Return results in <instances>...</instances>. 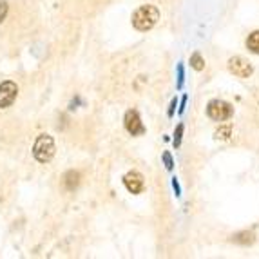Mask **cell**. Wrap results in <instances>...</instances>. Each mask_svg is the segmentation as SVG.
Listing matches in <instances>:
<instances>
[{
	"mask_svg": "<svg viewBox=\"0 0 259 259\" xmlns=\"http://www.w3.org/2000/svg\"><path fill=\"white\" fill-rule=\"evenodd\" d=\"M33 156L40 163H48L55 156V140L49 134H40L33 145Z\"/></svg>",
	"mask_w": 259,
	"mask_h": 259,
	"instance_id": "7a4b0ae2",
	"label": "cell"
},
{
	"mask_svg": "<svg viewBox=\"0 0 259 259\" xmlns=\"http://www.w3.org/2000/svg\"><path fill=\"white\" fill-rule=\"evenodd\" d=\"M176 105H178V100L174 98L172 102H170V105H168V112H167V114H168V118H170V116H174V111H176Z\"/></svg>",
	"mask_w": 259,
	"mask_h": 259,
	"instance_id": "2e32d148",
	"label": "cell"
},
{
	"mask_svg": "<svg viewBox=\"0 0 259 259\" xmlns=\"http://www.w3.org/2000/svg\"><path fill=\"white\" fill-rule=\"evenodd\" d=\"M246 48L250 49L252 53L259 55V31H254L248 38H246Z\"/></svg>",
	"mask_w": 259,
	"mask_h": 259,
	"instance_id": "9c48e42d",
	"label": "cell"
},
{
	"mask_svg": "<svg viewBox=\"0 0 259 259\" xmlns=\"http://www.w3.org/2000/svg\"><path fill=\"white\" fill-rule=\"evenodd\" d=\"M185 107H187V96H183L182 98V102H180V114H183V111H185Z\"/></svg>",
	"mask_w": 259,
	"mask_h": 259,
	"instance_id": "ac0fdd59",
	"label": "cell"
},
{
	"mask_svg": "<svg viewBox=\"0 0 259 259\" xmlns=\"http://www.w3.org/2000/svg\"><path fill=\"white\" fill-rule=\"evenodd\" d=\"M207 114L214 121H225L232 118L234 107L230 104H227V102H223V100H212L207 107Z\"/></svg>",
	"mask_w": 259,
	"mask_h": 259,
	"instance_id": "3957f363",
	"label": "cell"
},
{
	"mask_svg": "<svg viewBox=\"0 0 259 259\" xmlns=\"http://www.w3.org/2000/svg\"><path fill=\"white\" fill-rule=\"evenodd\" d=\"M78 180H80V174L74 172V170H69V172L65 174V187H67V190H74V189H76Z\"/></svg>",
	"mask_w": 259,
	"mask_h": 259,
	"instance_id": "30bf717a",
	"label": "cell"
},
{
	"mask_svg": "<svg viewBox=\"0 0 259 259\" xmlns=\"http://www.w3.org/2000/svg\"><path fill=\"white\" fill-rule=\"evenodd\" d=\"M18 87L15 82H2L0 83V109H6L17 100Z\"/></svg>",
	"mask_w": 259,
	"mask_h": 259,
	"instance_id": "5b68a950",
	"label": "cell"
},
{
	"mask_svg": "<svg viewBox=\"0 0 259 259\" xmlns=\"http://www.w3.org/2000/svg\"><path fill=\"white\" fill-rule=\"evenodd\" d=\"M123 185H125V189L129 190L131 194H140L143 190V187H145V182H143L142 174L133 170V172H127L123 176Z\"/></svg>",
	"mask_w": 259,
	"mask_h": 259,
	"instance_id": "52a82bcc",
	"label": "cell"
},
{
	"mask_svg": "<svg viewBox=\"0 0 259 259\" xmlns=\"http://www.w3.org/2000/svg\"><path fill=\"white\" fill-rule=\"evenodd\" d=\"M172 189L176 192V196H182V189H180V183H178L176 178H172Z\"/></svg>",
	"mask_w": 259,
	"mask_h": 259,
	"instance_id": "e0dca14e",
	"label": "cell"
},
{
	"mask_svg": "<svg viewBox=\"0 0 259 259\" xmlns=\"http://www.w3.org/2000/svg\"><path fill=\"white\" fill-rule=\"evenodd\" d=\"M163 163L167 167V170H172L174 168V160L172 156H170V152H163Z\"/></svg>",
	"mask_w": 259,
	"mask_h": 259,
	"instance_id": "5bb4252c",
	"label": "cell"
},
{
	"mask_svg": "<svg viewBox=\"0 0 259 259\" xmlns=\"http://www.w3.org/2000/svg\"><path fill=\"white\" fill-rule=\"evenodd\" d=\"M183 83H185V69L183 64H178V89H182Z\"/></svg>",
	"mask_w": 259,
	"mask_h": 259,
	"instance_id": "4fadbf2b",
	"label": "cell"
},
{
	"mask_svg": "<svg viewBox=\"0 0 259 259\" xmlns=\"http://www.w3.org/2000/svg\"><path fill=\"white\" fill-rule=\"evenodd\" d=\"M158 18H160L158 8H154V6H151V4L140 6L133 13V26L138 31H149L156 26Z\"/></svg>",
	"mask_w": 259,
	"mask_h": 259,
	"instance_id": "6da1fadb",
	"label": "cell"
},
{
	"mask_svg": "<svg viewBox=\"0 0 259 259\" xmlns=\"http://www.w3.org/2000/svg\"><path fill=\"white\" fill-rule=\"evenodd\" d=\"M183 123H180V125L176 127V131H174V140H172V143H174V147H180L182 145V138H183Z\"/></svg>",
	"mask_w": 259,
	"mask_h": 259,
	"instance_id": "7c38bea8",
	"label": "cell"
},
{
	"mask_svg": "<svg viewBox=\"0 0 259 259\" xmlns=\"http://www.w3.org/2000/svg\"><path fill=\"white\" fill-rule=\"evenodd\" d=\"M123 123H125L127 133L133 134V136H142V134L145 133V127H143V123H142V118H140V114L136 111H127Z\"/></svg>",
	"mask_w": 259,
	"mask_h": 259,
	"instance_id": "8992f818",
	"label": "cell"
},
{
	"mask_svg": "<svg viewBox=\"0 0 259 259\" xmlns=\"http://www.w3.org/2000/svg\"><path fill=\"white\" fill-rule=\"evenodd\" d=\"M6 15H8V2H6V0H0V22L4 20Z\"/></svg>",
	"mask_w": 259,
	"mask_h": 259,
	"instance_id": "9a60e30c",
	"label": "cell"
},
{
	"mask_svg": "<svg viewBox=\"0 0 259 259\" xmlns=\"http://www.w3.org/2000/svg\"><path fill=\"white\" fill-rule=\"evenodd\" d=\"M255 239L254 232H248V230H243V232H238L232 236V241L238 243V245H252Z\"/></svg>",
	"mask_w": 259,
	"mask_h": 259,
	"instance_id": "ba28073f",
	"label": "cell"
},
{
	"mask_svg": "<svg viewBox=\"0 0 259 259\" xmlns=\"http://www.w3.org/2000/svg\"><path fill=\"white\" fill-rule=\"evenodd\" d=\"M229 69L232 74H236L238 78H248L254 73V67L248 60H245L243 56H234L229 60Z\"/></svg>",
	"mask_w": 259,
	"mask_h": 259,
	"instance_id": "277c9868",
	"label": "cell"
},
{
	"mask_svg": "<svg viewBox=\"0 0 259 259\" xmlns=\"http://www.w3.org/2000/svg\"><path fill=\"white\" fill-rule=\"evenodd\" d=\"M190 65L194 67L196 71H203L205 69V60L203 56L199 55V53H194V55L190 56Z\"/></svg>",
	"mask_w": 259,
	"mask_h": 259,
	"instance_id": "8fae6325",
	"label": "cell"
}]
</instances>
